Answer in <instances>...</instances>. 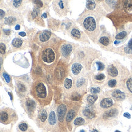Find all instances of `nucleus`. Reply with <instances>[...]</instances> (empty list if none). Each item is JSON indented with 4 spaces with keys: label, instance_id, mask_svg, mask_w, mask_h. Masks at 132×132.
<instances>
[{
    "label": "nucleus",
    "instance_id": "nucleus-31",
    "mask_svg": "<svg viewBox=\"0 0 132 132\" xmlns=\"http://www.w3.org/2000/svg\"><path fill=\"white\" fill-rule=\"evenodd\" d=\"M126 35L127 32H125V31H122V32L119 33V34H117V35H116V37H115V38H116V39H124V37H125Z\"/></svg>",
    "mask_w": 132,
    "mask_h": 132
},
{
    "label": "nucleus",
    "instance_id": "nucleus-35",
    "mask_svg": "<svg viewBox=\"0 0 132 132\" xmlns=\"http://www.w3.org/2000/svg\"><path fill=\"white\" fill-rule=\"evenodd\" d=\"M108 86L111 88H114L116 86V84H117V81H116V79H110L108 81Z\"/></svg>",
    "mask_w": 132,
    "mask_h": 132
},
{
    "label": "nucleus",
    "instance_id": "nucleus-47",
    "mask_svg": "<svg viewBox=\"0 0 132 132\" xmlns=\"http://www.w3.org/2000/svg\"><path fill=\"white\" fill-rule=\"evenodd\" d=\"M19 35L22 37H24V36H26V32H19Z\"/></svg>",
    "mask_w": 132,
    "mask_h": 132
},
{
    "label": "nucleus",
    "instance_id": "nucleus-12",
    "mask_svg": "<svg viewBox=\"0 0 132 132\" xmlns=\"http://www.w3.org/2000/svg\"><path fill=\"white\" fill-rule=\"evenodd\" d=\"M113 97L118 100H124L125 98V95L120 90H115L112 94Z\"/></svg>",
    "mask_w": 132,
    "mask_h": 132
},
{
    "label": "nucleus",
    "instance_id": "nucleus-16",
    "mask_svg": "<svg viewBox=\"0 0 132 132\" xmlns=\"http://www.w3.org/2000/svg\"><path fill=\"white\" fill-rule=\"evenodd\" d=\"M65 75V70L61 67H59L56 70V75L57 77L59 79H61Z\"/></svg>",
    "mask_w": 132,
    "mask_h": 132
},
{
    "label": "nucleus",
    "instance_id": "nucleus-36",
    "mask_svg": "<svg viewBox=\"0 0 132 132\" xmlns=\"http://www.w3.org/2000/svg\"><path fill=\"white\" fill-rule=\"evenodd\" d=\"M19 128L21 131H26L28 129V125L25 123H20L19 125Z\"/></svg>",
    "mask_w": 132,
    "mask_h": 132
},
{
    "label": "nucleus",
    "instance_id": "nucleus-42",
    "mask_svg": "<svg viewBox=\"0 0 132 132\" xmlns=\"http://www.w3.org/2000/svg\"><path fill=\"white\" fill-rule=\"evenodd\" d=\"M34 3H35V4L37 5V6L39 7H41L43 6V3L41 1H34Z\"/></svg>",
    "mask_w": 132,
    "mask_h": 132
},
{
    "label": "nucleus",
    "instance_id": "nucleus-27",
    "mask_svg": "<svg viewBox=\"0 0 132 132\" xmlns=\"http://www.w3.org/2000/svg\"><path fill=\"white\" fill-rule=\"evenodd\" d=\"M72 80L69 78H66L65 80V82H64V85H65V87L66 89H69L71 88L72 86Z\"/></svg>",
    "mask_w": 132,
    "mask_h": 132
},
{
    "label": "nucleus",
    "instance_id": "nucleus-20",
    "mask_svg": "<svg viewBox=\"0 0 132 132\" xmlns=\"http://www.w3.org/2000/svg\"><path fill=\"white\" fill-rule=\"evenodd\" d=\"M75 114H76V112L73 110H71L68 113L67 116H66V121L68 122H70L72 120L74 117Z\"/></svg>",
    "mask_w": 132,
    "mask_h": 132
},
{
    "label": "nucleus",
    "instance_id": "nucleus-13",
    "mask_svg": "<svg viewBox=\"0 0 132 132\" xmlns=\"http://www.w3.org/2000/svg\"><path fill=\"white\" fill-rule=\"evenodd\" d=\"M108 73L110 76L115 77L118 74V70L115 66L112 65V66H110L108 69Z\"/></svg>",
    "mask_w": 132,
    "mask_h": 132
},
{
    "label": "nucleus",
    "instance_id": "nucleus-23",
    "mask_svg": "<svg viewBox=\"0 0 132 132\" xmlns=\"http://www.w3.org/2000/svg\"><path fill=\"white\" fill-rule=\"evenodd\" d=\"M125 53H128V54L132 53V39L130 40L127 45L125 48Z\"/></svg>",
    "mask_w": 132,
    "mask_h": 132
},
{
    "label": "nucleus",
    "instance_id": "nucleus-9",
    "mask_svg": "<svg viewBox=\"0 0 132 132\" xmlns=\"http://www.w3.org/2000/svg\"><path fill=\"white\" fill-rule=\"evenodd\" d=\"M113 105V101L112 98H104L100 101V107L102 108H108L112 106Z\"/></svg>",
    "mask_w": 132,
    "mask_h": 132
},
{
    "label": "nucleus",
    "instance_id": "nucleus-10",
    "mask_svg": "<svg viewBox=\"0 0 132 132\" xmlns=\"http://www.w3.org/2000/svg\"><path fill=\"white\" fill-rule=\"evenodd\" d=\"M82 69V66L79 63H74L71 67V72L74 75H77L81 72Z\"/></svg>",
    "mask_w": 132,
    "mask_h": 132
},
{
    "label": "nucleus",
    "instance_id": "nucleus-17",
    "mask_svg": "<svg viewBox=\"0 0 132 132\" xmlns=\"http://www.w3.org/2000/svg\"><path fill=\"white\" fill-rule=\"evenodd\" d=\"M12 44L13 47H16V48H20L23 45V40L20 39L15 38L12 40Z\"/></svg>",
    "mask_w": 132,
    "mask_h": 132
},
{
    "label": "nucleus",
    "instance_id": "nucleus-2",
    "mask_svg": "<svg viewBox=\"0 0 132 132\" xmlns=\"http://www.w3.org/2000/svg\"><path fill=\"white\" fill-rule=\"evenodd\" d=\"M53 7L56 13L60 16L66 15L68 10V2L65 1H55L53 2Z\"/></svg>",
    "mask_w": 132,
    "mask_h": 132
},
{
    "label": "nucleus",
    "instance_id": "nucleus-50",
    "mask_svg": "<svg viewBox=\"0 0 132 132\" xmlns=\"http://www.w3.org/2000/svg\"><path fill=\"white\" fill-rule=\"evenodd\" d=\"M9 95H10V99H11V100H12V99H13V98H12V95H11V93L9 92Z\"/></svg>",
    "mask_w": 132,
    "mask_h": 132
},
{
    "label": "nucleus",
    "instance_id": "nucleus-15",
    "mask_svg": "<svg viewBox=\"0 0 132 132\" xmlns=\"http://www.w3.org/2000/svg\"><path fill=\"white\" fill-rule=\"evenodd\" d=\"M49 123L52 125H55L57 123V119H56V114L54 111L51 112L50 113L49 117Z\"/></svg>",
    "mask_w": 132,
    "mask_h": 132
},
{
    "label": "nucleus",
    "instance_id": "nucleus-44",
    "mask_svg": "<svg viewBox=\"0 0 132 132\" xmlns=\"http://www.w3.org/2000/svg\"><path fill=\"white\" fill-rule=\"evenodd\" d=\"M124 117H127V118H128V119H130V118L131 117L130 114L128 113H124Z\"/></svg>",
    "mask_w": 132,
    "mask_h": 132
},
{
    "label": "nucleus",
    "instance_id": "nucleus-21",
    "mask_svg": "<svg viewBox=\"0 0 132 132\" xmlns=\"http://www.w3.org/2000/svg\"><path fill=\"white\" fill-rule=\"evenodd\" d=\"M86 7L88 10H93L96 7V3L94 1H87L86 2Z\"/></svg>",
    "mask_w": 132,
    "mask_h": 132
},
{
    "label": "nucleus",
    "instance_id": "nucleus-53",
    "mask_svg": "<svg viewBox=\"0 0 132 132\" xmlns=\"http://www.w3.org/2000/svg\"><path fill=\"white\" fill-rule=\"evenodd\" d=\"M80 132H86L85 130H82L80 131Z\"/></svg>",
    "mask_w": 132,
    "mask_h": 132
},
{
    "label": "nucleus",
    "instance_id": "nucleus-24",
    "mask_svg": "<svg viewBox=\"0 0 132 132\" xmlns=\"http://www.w3.org/2000/svg\"><path fill=\"white\" fill-rule=\"evenodd\" d=\"M99 42L100 44H102L103 45L107 46L110 43V40L107 37H102L100 39Z\"/></svg>",
    "mask_w": 132,
    "mask_h": 132
},
{
    "label": "nucleus",
    "instance_id": "nucleus-6",
    "mask_svg": "<svg viewBox=\"0 0 132 132\" xmlns=\"http://www.w3.org/2000/svg\"><path fill=\"white\" fill-rule=\"evenodd\" d=\"M58 117H59V121L62 122L63 121L65 118V116L66 113V106L64 104L60 105L57 109Z\"/></svg>",
    "mask_w": 132,
    "mask_h": 132
},
{
    "label": "nucleus",
    "instance_id": "nucleus-7",
    "mask_svg": "<svg viewBox=\"0 0 132 132\" xmlns=\"http://www.w3.org/2000/svg\"><path fill=\"white\" fill-rule=\"evenodd\" d=\"M51 32L50 31L44 30L39 34V36H38L39 40L41 42H46L48 41L51 36Z\"/></svg>",
    "mask_w": 132,
    "mask_h": 132
},
{
    "label": "nucleus",
    "instance_id": "nucleus-8",
    "mask_svg": "<svg viewBox=\"0 0 132 132\" xmlns=\"http://www.w3.org/2000/svg\"><path fill=\"white\" fill-rule=\"evenodd\" d=\"M72 51V47L70 44H65L63 45L61 48V51H62V54L63 56L66 57V56H69L70 53Z\"/></svg>",
    "mask_w": 132,
    "mask_h": 132
},
{
    "label": "nucleus",
    "instance_id": "nucleus-45",
    "mask_svg": "<svg viewBox=\"0 0 132 132\" xmlns=\"http://www.w3.org/2000/svg\"><path fill=\"white\" fill-rule=\"evenodd\" d=\"M4 32L6 35H9L10 33V31L9 29H4Z\"/></svg>",
    "mask_w": 132,
    "mask_h": 132
},
{
    "label": "nucleus",
    "instance_id": "nucleus-46",
    "mask_svg": "<svg viewBox=\"0 0 132 132\" xmlns=\"http://www.w3.org/2000/svg\"><path fill=\"white\" fill-rule=\"evenodd\" d=\"M0 12H1V18H3V17H4L5 13H4V11L2 10V9H1Z\"/></svg>",
    "mask_w": 132,
    "mask_h": 132
},
{
    "label": "nucleus",
    "instance_id": "nucleus-4",
    "mask_svg": "<svg viewBox=\"0 0 132 132\" xmlns=\"http://www.w3.org/2000/svg\"><path fill=\"white\" fill-rule=\"evenodd\" d=\"M83 26L88 32H94L97 27L95 18L92 16L87 17L83 21Z\"/></svg>",
    "mask_w": 132,
    "mask_h": 132
},
{
    "label": "nucleus",
    "instance_id": "nucleus-37",
    "mask_svg": "<svg viewBox=\"0 0 132 132\" xmlns=\"http://www.w3.org/2000/svg\"><path fill=\"white\" fill-rule=\"evenodd\" d=\"M3 78H4L5 81H6L7 83H9L10 82V80H11V79H10V76H9L8 74H7V73H3Z\"/></svg>",
    "mask_w": 132,
    "mask_h": 132
},
{
    "label": "nucleus",
    "instance_id": "nucleus-30",
    "mask_svg": "<svg viewBox=\"0 0 132 132\" xmlns=\"http://www.w3.org/2000/svg\"><path fill=\"white\" fill-rule=\"evenodd\" d=\"M126 85L128 91L132 94V78H130L127 79L126 82Z\"/></svg>",
    "mask_w": 132,
    "mask_h": 132
},
{
    "label": "nucleus",
    "instance_id": "nucleus-26",
    "mask_svg": "<svg viewBox=\"0 0 132 132\" xmlns=\"http://www.w3.org/2000/svg\"><path fill=\"white\" fill-rule=\"evenodd\" d=\"M85 122V119L84 118H82V117H77V118L75 119L74 123V125H80L84 124Z\"/></svg>",
    "mask_w": 132,
    "mask_h": 132
},
{
    "label": "nucleus",
    "instance_id": "nucleus-52",
    "mask_svg": "<svg viewBox=\"0 0 132 132\" xmlns=\"http://www.w3.org/2000/svg\"><path fill=\"white\" fill-rule=\"evenodd\" d=\"M92 132H99L97 130H94L92 131Z\"/></svg>",
    "mask_w": 132,
    "mask_h": 132
},
{
    "label": "nucleus",
    "instance_id": "nucleus-18",
    "mask_svg": "<svg viewBox=\"0 0 132 132\" xmlns=\"http://www.w3.org/2000/svg\"><path fill=\"white\" fill-rule=\"evenodd\" d=\"M84 115H85V116H87L89 119H92V118H94V117H95V114H94V113H93L90 109H85L84 111Z\"/></svg>",
    "mask_w": 132,
    "mask_h": 132
},
{
    "label": "nucleus",
    "instance_id": "nucleus-38",
    "mask_svg": "<svg viewBox=\"0 0 132 132\" xmlns=\"http://www.w3.org/2000/svg\"><path fill=\"white\" fill-rule=\"evenodd\" d=\"M105 76L104 74H103V73H100L99 75H96L95 76V78L96 79H97L98 81H102L104 79H105Z\"/></svg>",
    "mask_w": 132,
    "mask_h": 132
},
{
    "label": "nucleus",
    "instance_id": "nucleus-22",
    "mask_svg": "<svg viewBox=\"0 0 132 132\" xmlns=\"http://www.w3.org/2000/svg\"><path fill=\"white\" fill-rule=\"evenodd\" d=\"M71 34L75 39H79L80 37V32L77 29H72L71 31Z\"/></svg>",
    "mask_w": 132,
    "mask_h": 132
},
{
    "label": "nucleus",
    "instance_id": "nucleus-29",
    "mask_svg": "<svg viewBox=\"0 0 132 132\" xmlns=\"http://www.w3.org/2000/svg\"><path fill=\"white\" fill-rule=\"evenodd\" d=\"M116 113H117V111L116 110H111L105 113V116H106L107 117H113L116 114Z\"/></svg>",
    "mask_w": 132,
    "mask_h": 132
},
{
    "label": "nucleus",
    "instance_id": "nucleus-11",
    "mask_svg": "<svg viewBox=\"0 0 132 132\" xmlns=\"http://www.w3.org/2000/svg\"><path fill=\"white\" fill-rule=\"evenodd\" d=\"M124 9L127 13L132 14V1H125L123 3Z\"/></svg>",
    "mask_w": 132,
    "mask_h": 132
},
{
    "label": "nucleus",
    "instance_id": "nucleus-1",
    "mask_svg": "<svg viewBox=\"0 0 132 132\" xmlns=\"http://www.w3.org/2000/svg\"><path fill=\"white\" fill-rule=\"evenodd\" d=\"M35 97L41 103V104H48L51 99V91L46 83L43 82L36 84L33 90Z\"/></svg>",
    "mask_w": 132,
    "mask_h": 132
},
{
    "label": "nucleus",
    "instance_id": "nucleus-19",
    "mask_svg": "<svg viewBox=\"0 0 132 132\" xmlns=\"http://www.w3.org/2000/svg\"><path fill=\"white\" fill-rule=\"evenodd\" d=\"M47 116H48V114L46 111L44 109H43V110L41 111V112H40V116H39V117H40V120H41V122H45L46 119H47Z\"/></svg>",
    "mask_w": 132,
    "mask_h": 132
},
{
    "label": "nucleus",
    "instance_id": "nucleus-33",
    "mask_svg": "<svg viewBox=\"0 0 132 132\" xmlns=\"http://www.w3.org/2000/svg\"><path fill=\"white\" fill-rule=\"evenodd\" d=\"M17 86L18 90H19L20 92H25V91H26V87H25V86L22 83L18 84Z\"/></svg>",
    "mask_w": 132,
    "mask_h": 132
},
{
    "label": "nucleus",
    "instance_id": "nucleus-25",
    "mask_svg": "<svg viewBox=\"0 0 132 132\" xmlns=\"http://www.w3.org/2000/svg\"><path fill=\"white\" fill-rule=\"evenodd\" d=\"M97 99V95H89L87 97V101L90 104H93Z\"/></svg>",
    "mask_w": 132,
    "mask_h": 132
},
{
    "label": "nucleus",
    "instance_id": "nucleus-54",
    "mask_svg": "<svg viewBox=\"0 0 132 132\" xmlns=\"http://www.w3.org/2000/svg\"><path fill=\"white\" fill-rule=\"evenodd\" d=\"M115 132H120V131H118V130H116V131H115Z\"/></svg>",
    "mask_w": 132,
    "mask_h": 132
},
{
    "label": "nucleus",
    "instance_id": "nucleus-28",
    "mask_svg": "<svg viewBox=\"0 0 132 132\" xmlns=\"http://www.w3.org/2000/svg\"><path fill=\"white\" fill-rule=\"evenodd\" d=\"M15 21H16V20H15V18L13 17H9L6 19L5 23L9 25H12L15 23Z\"/></svg>",
    "mask_w": 132,
    "mask_h": 132
},
{
    "label": "nucleus",
    "instance_id": "nucleus-39",
    "mask_svg": "<svg viewBox=\"0 0 132 132\" xmlns=\"http://www.w3.org/2000/svg\"><path fill=\"white\" fill-rule=\"evenodd\" d=\"M96 64H97L98 70H102L104 69L105 68L104 64H103L102 63V62H96Z\"/></svg>",
    "mask_w": 132,
    "mask_h": 132
},
{
    "label": "nucleus",
    "instance_id": "nucleus-43",
    "mask_svg": "<svg viewBox=\"0 0 132 132\" xmlns=\"http://www.w3.org/2000/svg\"><path fill=\"white\" fill-rule=\"evenodd\" d=\"M32 17L35 18V17L37 16V15H38V12H37L35 9H34V10L32 12Z\"/></svg>",
    "mask_w": 132,
    "mask_h": 132
},
{
    "label": "nucleus",
    "instance_id": "nucleus-32",
    "mask_svg": "<svg viewBox=\"0 0 132 132\" xmlns=\"http://www.w3.org/2000/svg\"><path fill=\"white\" fill-rule=\"evenodd\" d=\"M85 82H86V81H85V79L84 78H79L76 83L77 87V88H80L81 86H82L85 83Z\"/></svg>",
    "mask_w": 132,
    "mask_h": 132
},
{
    "label": "nucleus",
    "instance_id": "nucleus-41",
    "mask_svg": "<svg viewBox=\"0 0 132 132\" xmlns=\"http://www.w3.org/2000/svg\"><path fill=\"white\" fill-rule=\"evenodd\" d=\"M0 51H1V53L3 54H4L5 52H6V45H5L4 44H3V43L1 44V46H0Z\"/></svg>",
    "mask_w": 132,
    "mask_h": 132
},
{
    "label": "nucleus",
    "instance_id": "nucleus-14",
    "mask_svg": "<svg viewBox=\"0 0 132 132\" xmlns=\"http://www.w3.org/2000/svg\"><path fill=\"white\" fill-rule=\"evenodd\" d=\"M26 108L28 111H33L35 108V102L32 100H28L26 101Z\"/></svg>",
    "mask_w": 132,
    "mask_h": 132
},
{
    "label": "nucleus",
    "instance_id": "nucleus-34",
    "mask_svg": "<svg viewBox=\"0 0 132 132\" xmlns=\"http://www.w3.org/2000/svg\"><path fill=\"white\" fill-rule=\"evenodd\" d=\"M100 91V89L99 88H98V87H97V88H91V89H90L91 93L93 94L99 93Z\"/></svg>",
    "mask_w": 132,
    "mask_h": 132
},
{
    "label": "nucleus",
    "instance_id": "nucleus-5",
    "mask_svg": "<svg viewBox=\"0 0 132 132\" xmlns=\"http://www.w3.org/2000/svg\"><path fill=\"white\" fill-rule=\"evenodd\" d=\"M12 113H10L8 110L1 112V122L3 123H9L12 119Z\"/></svg>",
    "mask_w": 132,
    "mask_h": 132
},
{
    "label": "nucleus",
    "instance_id": "nucleus-51",
    "mask_svg": "<svg viewBox=\"0 0 132 132\" xmlns=\"http://www.w3.org/2000/svg\"><path fill=\"white\" fill-rule=\"evenodd\" d=\"M120 42H117V41H115V44H119V43Z\"/></svg>",
    "mask_w": 132,
    "mask_h": 132
},
{
    "label": "nucleus",
    "instance_id": "nucleus-49",
    "mask_svg": "<svg viewBox=\"0 0 132 132\" xmlns=\"http://www.w3.org/2000/svg\"><path fill=\"white\" fill-rule=\"evenodd\" d=\"M41 17H42L43 18H46L47 17V14H46V13H44L42 15H41Z\"/></svg>",
    "mask_w": 132,
    "mask_h": 132
},
{
    "label": "nucleus",
    "instance_id": "nucleus-48",
    "mask_svg": "<svg viewBox=\"0 0 132 132\" xmlns=\"http://www.w3.org/2000/svg\"><path fill=\"white\" fill-rule=\"evenodd\" d=\"M15 30H19V29H20V26L19 25H16L15 27Z\"/></svg>",
    "mask_w": 132,
    "mask_h": 132
},
{
    "label": "nucleus",
    "instance_id": "nucleus-3",
    "mask_svg": "<svg viewBox=\"0 0 132 132\" xmlns=\"http://www.w3.org/2000/svg\"><path fill=\"white\" fill-rule=\"evenodd\" d=\"M56 59V53L51 48L44 49L41 53V59L45 64L53 63Z\"/></svg>",
    "mask_w": 132,
    "mask_h": 132
},
{
    "label": "nucleus",
    "instance_id": "nucleus-40",
    "mask_svg": "<svg viewBox=\"0 0 132 132\" xmlns=\"http://www.w3.org/2000/svg\"><path fill=\"white\" fill-rule=\"evenodd\" d=\"M22 3V1L21 0H15L13 1V5L15 6V7H18Z\"/></svg>",
    "mask_w": 132,
    "mask_h": 132
}]
</instances>
